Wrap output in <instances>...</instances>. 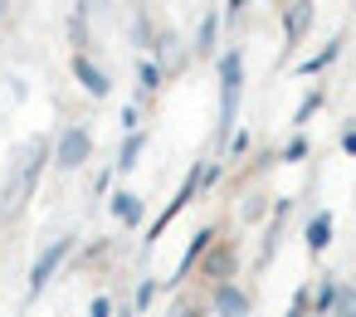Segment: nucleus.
Listing matches in <instances>:
<instances>
[{
	"instance_id": "f257e3e1",
	"label": "nucleus",
	"mask_w": 356,
	"mask_h": 317,
	"mask_svg": "<svg viewBox=\"0 0 356 317\" xmlns=\"http://www.w3.org/2000/svg\"><path fill=\"white\" fill-rule=\"evenodd\" d=\"M40 166H44V147H40V142H30V147L20 152L15 181H10V190H6V195H10V210H15V205L30 195V186H35V176H40Z\"/></svg>"
},
{
	"instance_id": "f03ea898",
	"label": "nucleus",
	"mask_w": 356,
	"mask_h": 317,
	"mask_svg": "<svg viewBox=\"0 0 356 317\" xmlns=\"http://www.w3.org/2000/svg\"><path fill=\"white\" fill-rule=\"evenodd\" d=\"M234 98H239V54H229L225 64H220V132H229V122H234Z\"/></svg>"
},
{
	"instance_id": "7ed1b4c3",
	"label": "nucleus",
	"mask_w": 356,
	"mask_h": 317,
	"mask_svg": "<svg viewBox=\"0 0 356 317\" xmlns=\"http://www.w3.org/2000/svg\"><path fill=\"white\" fill-rule=\"evenodd\" d=\"M64 254H69V239H54V244H49V249L40 254V263L30 268V288H35V293H40L44 283H49V273H54V268L64 263Z\"/></svg>"
},
{
	"instance_id": "20e7f679",
	"label": "nucleus",
	"mask_w": 356,
	"mask_h": 317,
	"mask_svg": "<svg viewBox=\"0 0 356 317\" xmlns=\"http://www.w3.org/2000/svg\"><path fill=\"white\" fill-rule=\"evenodd\" d=\"M74 74H79V83H83L88 93H98V98L108 93V74H103V69H98L88 54H74Z\"/></svg>"
},
{
	"instance_id": "39448f33",
	"label": "nucleus",
	"mask_w": 356,
	"mask_h": 317,
	"mask_svg": "<svg viewBox=\"0 0 356 317\" xmlns=\"http://www.w3.org/2000/svg\"><path fill=\"white\" fill-rule=\"evenodd\" d=\"M215 312H220V317H244V312H249V298H244L239 288L225 283V288L215 293Z\"/></svg>"
},
{
	"instance_id": "423d86ee",
	"label": "nucleus",
	"mask_w": 356,
	"mask_h": 317,
	"mask_svg": "<svg viewBox=\"0 0 356 317\" xmlns=\"http://www.w3.org/2000/svg\"><path fill=\"white\" fill-rule=\"evenodd\" d=\"M88 156V132H64V142H59V161L64 166H79Z\"/></svg>"
},
{
	"instance_id": "0eeeda50",
	"label": "nucleus",
	"mask_w": 356,
	"mask_h": 317,
	"mask_svg": "<svg viewBox=\"0 0 356 317\" xmlns=\"http://www.w3.org/2000/svg\"><path fill=\"white\" fill-rule=\"evenodd\" d=\"M327 239H332V215L322 210V215H312V225H307V249L317 254V249H327Z\"/></svg>"
},
{
	"instance_id": "6e6552de",
	"label": "nucleus",
	"mask_w": 356,
	"mask_h": 317,
	"mask_svg": "<svg viewBox=\"0 0 356 317\" xmlns=\"http://www.w3.org/2000/svg\"><path fill=\"white\" fill-rule=\"evenodd\" d=\"M113 210H118L127 225H137V220H142V205H137V195H113Z\"/></svg>"
},
{
	"instance_id": "1a4fd4ad",
	"label": "nucleus",
	"mask_w": 356,
	"mask_h": 317,
	"mask_svg": "<svg viewBox=\"0 0 356 317\" xmlns=\"http://www.w3.org/2000/svg\"><path fill=\"white\" fill-rule=\"evenodd\" d=\"M307 15H312V6H307V0H298V6H293V15H288V40H298V35H302Z\"/></svg>"
},
{
	"instance_id": "9d476101",
	"label": "nucleus",
	"mask_w": 356,
	"mask_h": 317,
	"mask_svg": "<svg viewBox=\"0 0 356 317\" xmlns=\"http://www.w3.org/2000/svg\"><path fill=\"white\" fill-rule=\"evenodd\" d=\"M137 152H142V137H132V142H127V152H122V161H118V166H137Z\"/></svg>"
},
{
	"instance_id": "9b49d317",
	"label": "nucleus",
	"mask_w": 356,
	"mask_h": 317,
	"mask_svg": "<svg viewBox=\"0 0 356 317\" xmlns=\"http://www.w3.org/2000/svg\"><path fill=\"white\" fill-rule=\"evenodd\" d=\"M210 40H215V15L200 25V49H210Z\"/></svg>"
},
{
	"instance_id": "f8f14e48",
	"label": "nucleus",
	"mask_w": 356,
	"mask_h": 317,
	"mask_svg": "<svg viewBox=\"0 0 356 317\" xmlns=\"http://www.w3.org/2000/svg\"><path fill=\"white\" fill-rule=\"evenodd\" d=\"M108 312H113V302H108V298H93V307H88V317H108Z\"/></svg>"
},
{
	"instance_id": "ddd939ff",
	"label": "nucleus",
	"mask_w": 356,
	"mask_h": 317,
	"mask_svg": "<svg viewBox=\"0 0 356 317\" xmlns=\"http://www.w3.org/2000/svg\"><path fill=\"white\" fill-rule=\"evenodd\" d=\"M293 317H307V288H302V293L293 298Z\"/></svg>"
},
{
	"instance_id": "4468645a",
	"label": "nucleus",
	"mask_w": 356,
	"mask_h": 317,
	"mask_svg": "<svg viewBox=\"0 0 356 317\" xmlns=\"http://www.w3.org/2000/svg\"><path fill=\"white\" fill-rule=\"evenodd\" d=\"M346 152H356V127H351V132H346Z\"/></svg>"
},
{
	"instance_id": "2eb2a0df",
	"label": "nucleus",
	"mask_w": 356,
	"mask_h": 317,
	"mask_svg": "<svg viewBox=\"0 0 356 317\" xmlns=\"http://www.w3.org/2000/svg\"><path fill=\"white\" fill-rule=\"evenodd\" d=\"M239 6H244V0H229V10H239Z\"/></svg>"
}]
</instances>
